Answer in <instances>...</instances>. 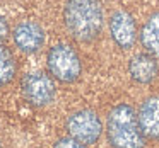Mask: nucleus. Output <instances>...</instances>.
<instances>
[{"label": "nucleus", "instance_id": "obj_7", "mask_svg": "<svg viewBox=\"0 0 159 148\" xmlns=\"http://www.w3.org/2000/svg\"><path fill=\"white\" fill-rule=\"evenodd\" d=\"M110 34L115 44L121 49H130L137 41V26L130 12L115 11L110 17Z\"/></svg>", "mask_w": 159, "mask_h": 148}, {"label": "nucleus", "instance_id": "obj_10", "mask_svg": "<svg viewBox=\"0 0 159 148\" xmlns=\"http://www.w3.org/2000/svg\"><path fill=\"white\" fill-rule=\"evenodd\" d=\"M140 41L142 46L147 49V53L159 58V12L152 14L145 21L140 31Z\"/></svg>", "mask_w": 159, "mask_h": 148}, {"label": "nucleus", "instance_id": "obj_1", "mask_svg": "<svg viewBox=\"0 0 159 148\" xmlns=\"http://www.w3.org/2000/svg\"><path fill=\"white\" fill-rule=\"evenodd\" d=\"M63 24L77 41L89 43L96 39L104 24L101 0H67L63 7Z\"/></svg>", "mask_w": 159, "mask_h": 148}, {"label": "nucleus", "instance_id": "obj_13", "mask_svg": "<svg viewBox=\"0 0 159 148\" xmlns=\"http://www.w3.org/2000/svg\"><path fill=\"white\" fill-rule=\"evenodd\" d=\"M9 36V24L2 15H0V41H4Z\"/></svg>", "mask_w": 159, "mask_h": 148}, {"label": "nucleus", "instance_id": "obj_6", "mask_svg": "<svg viewBox=\"0 0 159 148\" xmlns=\"http://www.w3.org/2000/svg\"><path fill=\"white\" fill-rule=\"evenodd\" d=\"M12 39H14V44L17 46L19 51L31 55V53L39 51L45 44V29L36 21L26 19L14 27Z\"/></svg>", "mask_w": 159, "mask_h": 148}, {"label": "nucleus", "instance_id": "obj_9", "mask_svg": "<svg viewBox=\"0 0 159 148\" xmlns=\"http://www.w3.org/2000/svg\"><path fill=\"white\" fill-rule=\"evenodd\" d=\"M137 116L140 129L145 134V138L159 140V95L147 97L140 104Z\"/></svg>", "mask_w": 159, "mask_h": 148}, {"label": "nucleus", "instance_id": "obj_12", "mask_svg": "<svg viewBox=\"0 0 159 148\" xmlns=\"http://www.w3.org/2000/svg\"><path fill=\"white\" fill-rule=\"evenodd\" d=\"M53 148H87V145L77 141L75 138L72 136H65V138H60L53 143Z\"/></svg>", "mask_w": 159, "mask_h": 148}, {"label": "nucleus", "instance_id": "obj_14", "mask_svg": "<svg viewBox=\"0 0 159 148\" xmlns=\"http://www.w3.org/2000/svg\"><path fill=\"white\" fill-rule=\"evenodd\" d=\"M0 148H2V143H0Z\"/></svg>", "mask_w": 159, "mask_h": 148}, {"label": "nucleus", "instance_id": "obj_5", "mask_svg": "<svg viewBox=\"0 0 159 148\" xmlns=\"http://www.w3.org/2000/svg\"><path fill=\"white\" fill-rule=\"evenodd\" d=\"M21 90L24 99L33 106H48L57 97V87L50 75L43 72L26 73L21 80Z\"/></svg>", "mask_w": 159, "mask_h": 148}, {"label": "nucleus", "instance_id": "obj_3", "mask_svg": "<svg viewBox=\"0 0 159 148\" xmlns=\"http://www.w3.org/2000/svg\"><path fill=\"white\" fill-rule=\"evenodd\" d=\"M46 63H48L52 77L63 83L75 82L82 72V63H80L79 55L74 49V46L67 43H58L52 46L46 56Z\"/></svg>", "mask_w": 159, "mask_h": 148}, {"label": "nucleus", "instance_id": "obj_2", "mask_svg": "<svg viewBox=\"0 0 159 148\" xmlns=\"http://www.w3.org/2000/svg\"><path fill=\"white\" fill-rule=\"evenodd\" d=\"M106 138L113 148H144L145 134L142 133L139 116L130 104H116L106 117Z\"/></svg>", "mask_w": 159, "mask_h": 148}, {"label": "nucleus", "instance_id": "obj_8", "mask_svg": "<svg viewBox=\"0 0 159 148\" xmlns=\"http://www.w3.org/2000/svg\"><path fill=\"white\" fill-rule=\"evenodd\" d=\"M128 73H130L132 80L142 85L152 83L157 78L159 66L156 61V56L151 53H139V55L132 56L128 61Z\"/></svg>", "mask_w": 159, "mask_h": 148}, {"label": "nucleus", "instance_id": "obj_4", "mask_svg": "<svg viewBox=\"0 0 159 148\" xmlns=\"http://www.w3.org/2000/svg\"><path fill=\"white\" fill-rule=\"evenodd\" d=\"M67 133L84 145H93L103 134V123L99 116L91 109H80L67 117Z\"/></svg>", "mask_w": 159, "mask_h": 148}, {"label": "nucleus", "instance_id": "obj_11", "mask_svg": "<svg viewBox=\"0 0 159 148\" xmlns=\"http://www.w3.org/2000/svg\"><path fill=\"white\" fill-rule=\"evenodd\" d=\"M16 72H17V65L12 53L7 48L0 46V87L7 85L14 78Z\"/></svg>", "mask_w": 159, "mask_h": 148}]
</instances>
